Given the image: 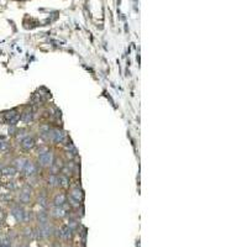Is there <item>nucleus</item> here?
<instances>
[{"mask_svg":"<svg viewBox=\"0 0 247 247\" xmlns=\"http://www.w3.org/2000/svg\"><path fill=\"white\" fill-rule=\"evenodd\" d=\"M58 178H59V184H62L63 187H68V178H67V177L61 175V177H58Z\"/></svg>","mask_w":247,"mask_h":247,"instance_id":"obj_15","label":"nucleus"},{"mask_svg":"<svg viewBox=\"0 0 247 247\" xmlns=\"http://www.w3.org/2000/svg\"><path fill=\"white\" fill-rule=\"evenodd\" d=\"M31 119H32V114H31V112H25V114L22 115V120H24L25 122H30Z\"/></svg>","mask_w":247,"mask_h":247,"instance_id":"obj_16","label":"nucleus"},{"mask_svg":"<svg viewBox=\"0 0 247 247\" xmlns=\"http://www.w3.org/2000/svg\"><path fill=\"white\" fill-rule=\"evenodd\" d=\"M65 203H66V197L63 194H58L56 197V199H54V205L56 206H62Z\"/></svg>","mask_w":247,"mask_h":247,"instance_id":"obj_9","label":"nucleus"},{"mask_svg":"<svg viewBox=\"0 0 247 247\" xmlns=\"http://www.w3.org/2000/svg\"><path fill=\"white\" fill-rule=\"evenodd\" d=\"M2 173H3L4 175H15L16 169H15L14 167H5V168L2 169Z\"/></svg>","mask_w":247,"mask_h":247,"instance_id":"obj_12","label":"nucleus"},{"mask_svg":"<svg viewBox=\"0 0 247 247\" xmlns=\"http://www.w3.org/2000/svg\"><path fill=\"white\" fill-rule=\"evenodd\" d=\"M59 236H61L62 238H65V240H68V238L72 236V229H71L69 226L62 227V229L59 230Z\"/></svg>","mask_w":247,"mask_h":247,"instance_id":"obj_5","label":"nucleus"},{"mask_svg":"<svg viewBox=\"0 0 247 247\" xmlns=\"http://www.w3.org/2000/svg\"><path fill=\"white\" fill-rule=\"evenodd\" d=\"M71 198L74 199V200H77V201H80L82 198H83V193H82V190H80L79 188L73 189L72 193H71Z\"/></svg>","mask_w":247,"mask_h":247,"instance_id":"obj_7","label":"nucleus"},{"mask_svg":"<svg viewBox=\"0 0 247 247\" xmlns=\"http://www.w3.org/2000/svg\"><path fill=\"white\" fill-rule=\"evenodd\" d=\"M52 153L51 152H45V153H41L40 154V157H39V162H40V164L41 166H43V167H46V166H51L52 164Z\"/></svg>","mask_w":247,"mask_h":247,"instance_id":"obj_1","label":"nucleus"},{"mask_svg":"<svg viewBox=\"0 0 247 247\" xmlns=\"http://www.w3.org/2000/svg\"><path fill=\"white\" fill-rule=\"evenodd\" d=\"M46 203H47V200H46V198H45V197H43V195H41V197H40V198H39V204H40V205H42V206H43V208H45V206H46Z\"/></svg>","mask_w":247,"mask_h":247,"instance_id":"obj_18","label":"nucleus"},{"mask_svg":"<svg viewBox=\"0 0 247 247\" xmlns=\"http://www.w3.org/2000/svg\"><path fill=\"white\" fill-rule=\"evenodd\" d=\"M22 171L25 172L26 175H34L36 173V167H35V164L32 162L26 161V164H25V167H24Z\"/></svg>","mask_w":247,"mask_h":247,"instance_id":"obj_3","label":"nucleus"},{"mask_svg":"<svg viewBox=\"0 0 247 247\" xmlns=\"http://www.w3.org/2000/svg\"><path fill=\"white\" fill-rule=\"evenodd\" d=\"M63 138H65V132H63V131H59V130L53 131V134H52V140H53L54 142H62V141H63Z\"/></svg>","mask_w":247,"mask_h":247,"instance_id":"obj_6","label":"nucleus"},{"mask_svg":"<svg viewBox=\"0 0 247 247\" xmlns=\"http://www.w3.org/2000/svg\"><path fill=\"white\" fill-rule=\"evenodd\" d=\"M25 164H26V160L25 158H17L16 161H15V169L16 171H22L24 169V167H25Z\"/></svg>","mask_w":247,"mask_h":247,"instance_id":"obj_11","label":"nucleus"},{"mask_svg":"<svg viewBox=\"0 0 247 247\" xmlns=\"http://www.w3.org/2000/svg\"><path fill=\"white\" fill-rule=\"evenodd\" d=\"M37 218H39V221H40L41 224L47 223V214H46L45 211H40L39 215H37Z\"/></svg>","mask_w":247,"mask_h":247,"instance_id":"obj_14","label":"nucleus"},{"mask_svg":"<svg viewBox=\"0 0 247 247\" xmlns=\"http://www.w3.org/2000/svg\"><path fill=\"white\" fill-rule=\"evenodd\" d=\"M22 148L24 149H31L34 146H35V140L32 137H25L22 140V143H21Z\"/></svg>","mask_w":247,"mask_h":247,"instance_id":"obj_4","label":"nucleus"},{"mask_svg":"<svg viewBox=\"0 0 247 247\" xmlns=\"http://www.w3.org/2000/svg\"><path fill=\"white\" fill-rule=\"evenodd\" d=\"M20 200L24 203V204H27V203H30V192H27V190H24L22 193H21V195H20Z\"/></svg>","mask_w":247,"mask_h":247,"instance_id":"obj_13","label":"nucleus"},{"mask_svg":"<svg viewBox=\"0 0 247 247\" xmlns=\"http://www.w3.org/2000/svg\"><path fill=\"white\" fill-rule=\"evenodd\" d=\"M11 214H13L14 218L16 219V221H24V218H25V211H24V209H22V208H20V206L14 208V209L11 210Z\"/></svg>","mask_w":247,"mask_h":247,"instance_id":"obj_2","label":"nucleus"},{"mask_svg":"<svg viewBox=\"0 0 247 247\" xmlns=\"http://www.w3.org/2000/svg\"><path fill=\"white\" fill-rule=\"evenodd\" d=\"M48 184L52 187H57V185H59V178L56 174H51L48 178Z\"/></svg>","mask_w":247,"mask_h":247,"instance_id":"obj_10","label":"nucleus"},{"mask_svg":"<svg viewBox=\"0 0 247 247\" xmlns=\"http://www.w3.org/2000/svg\"><path fill=\"white\" fill-rule=\"evenodd\" d=\"M19 247H27V246H24V245H21V246H19Z\"/></svg>","mask_w":247,"mask_h":247,"instance_id":"obj_19","label":"nucleus"},{"mask_svg":"<svg viewBox=\"0 0 247 247\" xmlns=\"http://www.w3.org/2000/svg\"><path fill=\"white\" fill-rule=\"evenodd\" d=\"M9 148V145L4 141H0V151H6Z\"/></svg>","mask_w":247,"mask_h":247,"instance_id":"obj_17","label":"nucleus"},{"mask_svg":"<svg viewBox=\"0 0 247 247\" xmlns=\"http://www.w3.org/2000/svg\"><path fill=\"white\" fill-rule=\"evenodd\" d=\"M53 215L56 216V218H63V216L66 215V211L62 209V206H56L53 209Z\"/></svg>","mask_w":247,"mask_h":247,"instance_id":"obj_8","label":"nucleus"}]
</instances>
